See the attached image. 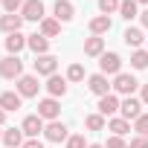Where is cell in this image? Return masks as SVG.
Segmentation results:
<instances>
[{"label": "cell", "mask_w": 148, "mask_h": 148, "mask_svg": "<svg viewBox=\"0 0 148 148\" xmlns=\"http://www.w3.org/2000/svg\"><path fill=\"white\" fill-rule=\"evenodd\" d=\"M61 32V21H55V18H44L41 21V35L44 38H55Z\"/></svg>", "instance_id": "cell-20"}, {"label": "cell", "mask_w": 148, "mask_h": 148, "mask_svg": "<svg viewBox=\"0 0 148 148\" xmlns=\"http://www.w3.org/2000/svg\"><path fill=\"white\" fill-rule=\"evenodd\" d=\"M90 32H93V35H105V32H110V18H108V15L93 18V21H90Z\"/></svg>", "instance_id": "cell-22"}, {"label": "cell", "mask_w": 148, "mask_h": 148, "mask_svg": "<svg viewBox=\"0 0 148 148\" xmlns=\"http://www.w3.org/2000/svg\"><path fill=\"white\" fill-rule=\"evenodd\" d=\"M38 87H41V84H38V79H35V76H21V79H18V93H21V96H26V99L38 96Z\"/></svg>", "instance_id": "cell-11"}, {"label": "cell", "mask_w": 148, "mask_h": 148, "mask_svg": "<svg viewBox=\"0 0 148 148\" xmlns=\"http://www.w3.org/2000/svg\"><path fill=\"white\" fill-rule=\"evenodd\" d=\"M23 148H44V142H41V139H26Z\"/></svg>", "instance_id": "cell-35"}, {"label": "cell", "mask_w": 148, "mask_h": 148, "mask_svg": "<svg viewBox=\"0 0 148 148\" xmlns=\"http://www.w3.org/2000/svg\"><path fill=\"white\" fill-rule=\"evenodd\" d=\"M67 79H70V82H82V79H84V67H82V64H73V67L67 70Z\"/></svg>", "instance_id": "cell-30"}, {"label": "cell", "mask_w": 148, "mask_h": 148, "mask_svg": "<svg viewBox=\"0 0 148 148\" xmlns=\"http://www.w3.org/2000/svg\"><path fill=\"white\" fill-rule=\"evenodd\" d=\"M136 3H148V0H136Z\"/></svg>", "instance_id": "cell-40"}, {"label": "cell", "mask_w": 148, "mask_h": 148, "mask_svg": "<svg viewBox=\"0 0 148 148\" xmlns=\"http://www.w3.org/2000/svg\"><path fill=\"white\" fill-rule=\"evenodd\" d=\"M47 90H49V96H52V99H58V96H64V93H67V82H64L61 76H49Z\"/></svg>", "instance_id": "cell-19"}, {"label": "cell", "mask_w": 148, "mask_h": 148, "mask_svg": "<svg viewBox=\"0 0 148 148\" xmlns=\"http://www.w3.org/2000/svg\"><path fill=\"white\" fill-rule=\"evenodd\" d=\"M6 122V110H0V125H3Z\"/></svg>", "instance_id": "cell-38"}, {"label": "cell", "mask_w": 148, "mask_h": 148, "mask_svg": "<svg viewBox=\"0 0 148 148\" xmlns=\"http://www.w3.org/2000/svg\"><path fill=\"white\" fill-rule=\"evenodd\" d=\"M21 23H23V18H21V15H3V18H0V29H3L6 35L21 32Z\"/></svg>", "instance_id": "cell-16"}, {"label": "cell", "mask_w": 148, "mask_h": 148, "mask_svg": "<svg viewBox=\"0 0 148 148\" xmlns=\"http://www.w3.org/2000/svg\"><path fill=\"white\" fill-rule=\"evenodd\" d=\"M0 6H3V0H0Z\"/></svg>", "instance_id": "cell-41"}, {"label": "cell", "mask_w": 148, "mask_h": 148, "mask_svg": "<svg viewBox=\"0 0 148 148\" xmlns=\"http://www.w3.org/2000/svg\"><path fill=\"white\" fill-rule=\"evenodd\" d=\"M73 15H76V6L70 0H55V21L67 23V21H73Z\"/></svg>", "instance_id": "cell-12"}, {"label": "cell", "mask_w": 148, "mask_h": 148, "mask_svg": "<svg viewBox=\"0 0 148 148\" xmlns=\"http://www.w3.org/2000/svg\"><path fill=\"white\" fill-rule=\"evenodd\" d=\"M67 148H87V142H84L82 134H76V136H70V139H67Z\"/></svg>", "instance_id": "cell-32"}, {"label": "cell", "mask_w": 148, "mask_h": 148, "mask_svg": "<svg viewBox=\"0 0 148 148\" xmlns=\"http://www.w3.org/2000/svg\"><path fill=\"white\" fill-rule=\"evenodd\" d=\"M0 139H3V134H0Z\"/></svg>", "instance_id": "cell-42"}, {"label": "cell", "mask_w": 148, "mask_h": 148, "mask_svg": "<svg viewBox=\"0 0 148 148\" xmlns=\"http://www.w3.org/2000/svg\"><path fill=\"white\" fill-rule=\"evenodd\" d=\"M44 136H47L49 142H64V139H70V136H67V125H64V122H58V119H55V122H49V125L44 128Z\"/></svg>", "instance_id": "cell-10"}, {"label": "cell", "mask_w": 148, "mask_h": 148, "mask_svg": "<svg viewBox=\"0 0 148 148\" xmlns=\"http://www.w3.org/2000/svg\"><path fill=\"white\" fill-rule=\"evenodd\" d=\"M99 67H102L105 76H119V70H122V58H119L116 52H105V55L99 58Z\"/></svg>", "instance_id": "cell-5"}, {"label": "cell", "mask_w": 148, "mask_h": 148, "mask_svg": "<svg viewBox=\"0 0 148 148\" xmlns=\"http://www.w3.org/2000/svg\"><path fill=\"white\" fill-rule=\"evenodd\" d=\"M87 148H105V145H87Z\"/></svg>", "instance_id": "cell-39"}, {"label": "cell", "mask_w": 148, "mask_h": 148, "mask_svg": "<svg viewBox=\"0 0 148 148\" xmlns=\"http://www.w3.org/2000/svg\"><path fill=\"white\" fill-rule=\"evenodd\" d=\"M55 67H58V58L55 55H35V73L38 76H55Z\"/></svg>", "instance_id": "cell-4"}, {"label": "cell", "mask_w": 148, "mask_h": 148, "mask_svg": "<svg viewBox=\"0 0 148 148\" xmlns=\"http://www.w3.org/2000/svg\"><path fill=\"white\" fill-rule=\"evenodd\" d=\"M87 87H90V93H96L99 99L102 96H108L110 93V82H108V76H105V73H96V76H90V82H87Z\"/></svg>", "instance_id": "cell-8"}, {"label": "cell", "mask_w": 148, "mask_h": 148, "mask_svg": "<svg viewBox=\"0 0 148 148\" xmlns=\"http://www.w3.org/2000/svg\"><path fill=\"white\" fill-rule=\"evenodd\" d=\"M26 47L35 52V55H47V49H49V38H44V35H29V41H26Z\"/></svg>", "instance_id": "cell-15"}, {"label": "cell", "mask_w": 148, "mask_h": 148, "mask_svg": "<svg viewBox=\"0 0 148 148\" xmlns=\"http://www.w3.org/2000/svg\"><path fill=\"white\" fill-rule=\"evenodd\" d=\"M134 131H136L139 136H148V113H142V116L134 122Z\"/></svg>", "instance_id": "cell-31"}, {"label": "cell", "mask_w": 148, "mask_h": 148, "mask_svg": "<svg viewBox=\"0 0 148 148\" xmlns=\"http://www.w3.org/2000/svg\"><path fill=\"white\" fill-rule=\"evenodd\" d=\"M3 142H6V148H23V131L21 128L3 131Z\"/></svg>", "instance_id": "cell-17"}, {"label": "cell", "mask_w": 148, "mask_h": 148, "mask_svg": "<svg viewBox=\"0 0 148 148\" xmlns=\"http://www.w3.org/2000/svg\"><path fill=\"white\" fill-rule=\"evenodd\" d=\"M119 105H122V102H119L113 93H108V96L99 99V113H102V116H113V113L119 110Z\"/></svg>", "instance_id": "cell-13"}, {"label": "cell", "mask_w": 148, "mask_h": 148, "mask_svg": "<svg viewBox=\"0 0 148 148\" xmlns=\"http://www.w3.org/2000/svg\"><path fill=\"white\" fill-rule=\"evenodd\" d=\"M84 55H105V41H102L99 35L87 38V41H84Z\"/></svg>", "instance_id": "cell-21"}, {"label": "cell", "mask_w": 148, "mask_h": 148, "mask_svg": "<svg viewBox=\"0 0 148 148\" xmlns=\"http://www.w3.org/2000/svg\"><path fill=\"white\" fill-rule=\"evenodd\" d=\"M142 105H148V84L142 87Z\"/></svg>", "instance_id": "cell-36"}, {"label": "cell", "mask_w": 148, "mask_h": 148, "mask_svg": "<svg viewBox=\"0 0 148 148\" xmlns=\"http://www.w3.org/2000/svg\"><path fill=\"white\" fill-rule=\"evenodd\" d=\"M139 18H142V26H145V29H148V9H145V12H142V15H139Z\"/></svg>", "instance_id": "cell-37"}, {"label": "cell", "mask_w": 148, "mask_h": 148, "mask_svg": "<svg viewBox=\"0 0 148 148\" xmlns=\"http://www.w3.org/2000/svg\"><path fill=\"white\" fill-rule=\"evenodd\" d=\"M113 90L122 93V96H131V93L136 90V79L131 76V73H119V76L113 79Z\"/></svg>", "instance_id": "cell-7"}, {"label": "cell", "mask_w": 148, "mask_h": 148, "mask_svg": "<svg viewBox=\"0 0 148 148\" xmlns=\"http://www.w3.org/2000/svg\"><path fill=\"white\" fill-rule=\"evenodd\" d=\"M119 113H122V119H128V122L134 119V122H136V119L142 116V99H134V96H128V99L119 105Z\"/></svg>", "instance_id": "cell-2"}, {"label": "cell", "mask_w": 148, "mask_h": 148, "mask_svg": "<svg viewBox=\"0 0 148 148\" xmlns=\"http://www.w3.org/2000/svg\"><path fill=\"white\" fill-rule=\"evenodd\" d=\"M44 119L38 116V113H32V116H26L23 119V125H21V131H23V136H29V139H38V134H44Z\"/></svg>", "instance_id": "cell-3"}, {"label": "cell", "mask_w": 148, "mask_h": 148, "mask_svg": "<svg viewBox=\"0 0 148 148\" xmlns=\"http://www.w3.org/2000/svg\"><path fill=\"white\" fill-rule=\"evenodd\" d=\"M119 3H122V0H99V12L102 15H113L119 9Z\"/></svg>", "instance_id": "cell-28"}, {"label": "cell", "mask_w": 148, "mask_h": 148, "mask_svg": "<svg viewBox=\"0 0 148 148\" xmlns=\"http://www.w3.org/2000/svg\"><path fill=\"white\" fill-rule=\"evenodd\" d=\"M136 6H139L136 0H122V3H119V15H122L125 21H134V18L139 15V12H136Z\"/></svg>", "instance_id": "cell-25"}, {"label": "cell", "mask_w": 148, "mask_h": 148, "mask_svg": "<svg viewBox=\"0 0 148 148\" xmlns=\"http://www.w3.org/2000/svg\"><path fill=\"white\" fill-rule=\"evenodd\" d=\"M21 18L23 21H44V3L41 0H26L21 9Z\"/></svg>", "instance_id": "cell-9"}, {"label": "cell", "mask_w": 148, "mask_h": 148, "mask_svg": "<svg viewBox=\"0 0 148 148\" xmlns=\"http://www.w3.org/2000/svg\"><path fill=\"white\" fill-rule=\"evenodd\" d=\"M131 67H134V70H145V67H148V49H134Z\"/></svg>", "instance_id": "cell-26"}, {"label": "cell", "mask_w": 148, "mask_h": 148, "mask_svg": "<svg viewBox=\"0 0 148 148\" xmlns=\"http://www.w3.org/2000/svg\"><path fill=\"white\" fill-rule=\"evenodd\" d=\"M128 148H148V136H134Z\"/></svg>", "instance_id": "cell-34"}, {"label": "cell", "mask_w": 148, "mask_h": 148, "mask_svg": "<svg viewBox=\"0 0 148 148\" xmlns=\"http://www.w3.org/2000/svg\"><path fill=\"white\" fill-rule=\"evenodd\" d=\"M84 125H87L90 131H102V128H105V116H102V113H90V116L84 119Z\"/></svg>", "instance_id": "cell-27"}, {"label": "cell", "mask_w": 148, "mask_h": 148, "mask_svg": "<svg viewBox=\"0 0 148 148\" xmlns=\"http://www.w3.org/2000/svg\"><path fill=\"white\" fill-rule=\"evenodd\" d=\"M26 41H29V38H23L21 32H12V35L6 38V49H9V55H18V52L26 47Z\"/></svg>", "instance_id": "cell-18"}, {"label": "cell", "mask_w": 148, "mask_h": 148, "mask_svg": "<svg viewBox=\"0 0 148 148\" xmlns=\"http://www.w3.org/2000/svg\"><path fill=\"white\" fill-rule=\"evenodd\" d=\"M21 99H23V96H21V93H12V90L0 93V110H6V113H9V110H18V108H21Z\"/></svg>", "instance_id": "cell-14"}, {"label": "cell", "mask_w": 148, "mask_h": 148, "mask_svg": "<svg viewBox=\"0 0 148 148\" xmlns=\"http://www.w3.org/2000/svg\"><path fill=\"white\" fill-rule=\"evenodd\" d=\"M105 148H128V145H125V139H122V136H110V139L105 142Z\"/></svg>", "instance_id": "cell-33"}, {"label": "cell", "mask_w": 148, "mask_h": 148, "mask_svg": "<svg viewBox=\"0 0 148 148\" xmlns=\"http://www.w3.org/2000/svg\"><path fill=\"white\" fill-rule=\"evenodd\" d=\"M122 38H125V44H128V47H134V49H139V44L145 41L142 29H134V26H131V29H125V35H122Z\"/></svg>", "instance_id": "cell-24"}, {"label": "cell", "mask_w": 148, "mask_h": 148, "mask_svg": "<svg viewBox=\"0 0 148 148\" xmlns=\"http://www.w3.org/2000/svg\"><path fill=\"white\" fill-rule=\"evenodd\" d=\"M0 76L3 79H21L23 76V61L18 55H6L0 61Z\"/></svg>", "instance_id": "cell-1"}, {"label": "cell", "mask_w": 148, "mask_h": 148, "mask_svg": "<svg viewBox=\"0 0 148 148\" xmlns=\"http://www.w3.org/2000/svg\"><path fill=\"white\" fill-rule=\"evenodd\" d=\"M108 128L113 131V136H125V134L131 131V122H128V119H122V116H113V119L108 122Z\"/></svg>", "instance_id": "cell-23"}, {"label": "cell", "mask_w": 148, "mask_h": 148, "mask_svg": "<svg viewBox=\"0 0 148 148\" xmlns=\"http://www.w3.org/2000/svg\"><path fill=\"white\" fill-rule=\"evenodd\" d=\"M23 3L26 0H3V9H6V15H21Z\"/></svg>", "instance_id": "cell-29"}, {"label": "cell", "mask_w": 148, "mask_h": 148, "mask_svg": "<svg viewBox=\"0 0 148 148\" xmlns=\"http://www.w3.org/2000/svg\"><path fill=\"white\" fill-rule=\"evenodd\" d=\"M58 113H61V105H58V99H44V102H38V116L41 119H49V122H55L58 119Z\"/></svg>", "instance_id": "cell-6"}]
</instances>
